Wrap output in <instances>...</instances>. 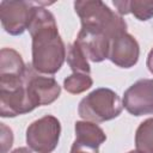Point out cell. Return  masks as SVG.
Returning a JSON list of instances; mask_svg holds the SVG:
<instances>
[{"label":"cell","instance_id":"obj_17","mask_svg":"<svg viewBox=\"0 0 153 153\" xmlns=\"http://www.w3.org/2000/svg\"><path fill=\"white\" fill-rule=\"evenodd\" d=\"M1 135H0V143H1V153H7L13 145V133L11 128H8L5 123H0Z\"/></svg>","mask_w":153,"mask_h":153},{"label":"cell","instance_id":"obj_15","mask_svg":"<svg viewBox=\"0 0 153 153\" xmlns=\"http://www.w3.org/2000/svg\"><path fill=\"white\" fill-rule=\"evenodd\" d=\"M66 60L73 73H84V74L91 73V66L88 63V60L75 42L68 45Z\"/></svg>","mask_w":153,"mask_h":153},{"label":"cell","instance_id":"obj_1","mask_svg":"<svg viewBox=\"0 0 153 153\" xmlns=\"http://www.w3.org/2000/svg\"><path fill=\"white\" fill-rule=\"evenodd\" d=\"M51 4L42 2L37 7L27 29L32 39L31 65L38 73L45 75L57 73L67 57L66 45L59 33L55 17L43 7Z\"/></svg>","mask_w":153,"mask_h":153},{"label":"cell","instance_id":"obj_16","mask_svg":"<svg viewBox=\"0 0 153 153\" xmlns=\"http://www.w3.org/2000/svg\"><path fill=\"white\" fill-rule=\"evenodd\" d=\"M93 85V80L90 74H84V73H72L69 76H67L63 80V87L68 93L72 94H79Z\"/></svg>","mask_w":153,"mask_h":153},{"label":"cell","instance_id":"obj_7","mask_svg":"<svg viewBox=\"0 0 153 153\" xmlns=\"http://www.w3.org/2000/svg\"><path fill=\"white\" fill-rule=\"evenodd\" d=\"M36 106L32 103L24 78L19 82L0 85V116L1 117H16L35 110Z\"/></svg>","mask_w":153,"mask_h":153},{"label":"cell","instance_id":"obj_21","mask_svg":"<svg viewBox=\"0 0 153 153\" xmlns=\"http://www.w3.org/2000/svg\"><path fill=\"white\" fill-rule=\"evenodd\" d=\"M128 153H139V152H137V151H129Z\"/></svg>","mask_w":153,"mask_h":153},{"label":"cell","instance_id":"obj_11","mask_svg":"<svg viewBox=\"0 0 153 153\" xmlns=\"http://www.w3.org/2000/svg\"><path fill=\"white\" fill-rule=\"evenodd\" d=\"M26 65L17 50L12 48H2L0 50V85L22 81Z\"/></svg>","mask_w":153,"mask_h":153},{"label":"cell","instance_id":"obj_3","mask_svg":"<svg viewBox=\"0 0 153 153\" xmlns=\"http://www.w3.org/2000/svg\"><path fill=\"white\" fill-rule=\"evenodd\" d=\"M123 104L111 88L98 87L84 97L78 105V115L84 121L102 123L121 115Z\"/></svg>","mask_w":153,"mask_h":153},{"label":"cell","instance_id":"obj_4","mask_svg":"<svg viewBox=\"0 0 153 153\" xmlns=\"http://www.w3.org/2000/svg\"><path fill=\"white\" fill-rule=\"evenodd\" d=\"M41 4L42 1L2 0L0 2V20L4 30L12 36L23 35L29 29Z\"/></svg>","mask_w":153,"mask_h":153},{"label":"cell","instance_id":"obj_19","mask_svg":"<svg viewBox=\"0 0 153 153\" xmlns=\"http://www.w3.org/2000/svg\"><path fill=\"white\" fill-rule=\"evenodd\" d=\"M146 65H147V68L148 71L153 74V48L149 50L148 53V56H147V61H146Z\"/></svg>","mask_w":153,"mask_h":153},{"label":"cell","instance_id":"obj_20","mask_svg":"<svg viewBox=\"0 0 153 153\" xmlns=\"http://www.w3.org/2000/svg\"><path fill=\"white\" fill-rule=\"evenodd\" d=\"M33 151L31 149V148H29V147H18V148H16V149H13L12 152H10V153H32Z\"/></svg>","mask_w":153,"mask_h":153},{"label":"cell","instance_id":"obj_5","mask_svg":"<svg viewBox=\"0 0 153 153\" xmlns=\"http://www.w3.org/2000/svg\"><path fill=\"white\" fill-rule=\"evenodd\" d=\"M61 123L53 115L33 121L26 129V143L36 153H51L59 145Z\"/></svg>","mask_w":153,"mask_h":153},{"label":"cell","instance_id":"obj_9","mask_svg":"<svg viewBox=\"0 0 153 153\" xmlns=\"http://www.w3.org/2000/svg\"><path fill=\"white\" fill-rule=\"evenodd\" d=\"M140 56V47L134 36L128 32L121 33L110 41L108 60L121 68L134 67Z\"/></svg>","mask_w":153,"mask_h":153},{"label":"cell","instance_id":"obj_12","mask_svg":"<svg viewBox=\"0 0 153 153\" xmlns=\"http://www.w3.org/2000/svg\"><path fill=\"white\" fill-rule=\"evenodd\" d=\"M74 130L75 141L90 148L98 149L106 140L104 130L98 124L90 121H76L74 124Z\"/></svg>","mask_w":153,"mask_h":153},{"label":"cell","instance_id":"obj_6","mask_svg":"<svg viewBox=\"0 0 153 153\" xmlns=\"http://www.w3.org/2000/svg\"><path fill=\"white\" fill-rule=\"evenodd\" d=\"M24 82L27 93L35 106L49 105L54 103L61 93V86L53 76L38 73L31 63L26 65Z\"/></svg>","mask_w":153,"mask_h":153},{"label":"cell","instance_id":"obj_14","mask_svg":"<svg viewBox=\"0 0 153 153\" xmlns=\"http://www.w3.org/2000/svg\"><path fill=\"white\" fill-rule=\"evenodd\" d=\"M135 151L153 153V117L141 122L135 131Z\"/></svg>","mask_w":153,"mask_h":153},{"label":"cell","instance_id":"obj_18","mask_svg":"<svg viewBox=\"0 0 153 153\" xmlns=\"http://www.w3.org/2000/svg\"><path fill=\"white\" fill-rule=\"evenodd\" d=\"M69 153H99V152H98V149L86 147V146L80 145L76 141H74L72 147H71V152Z\"/></svg>","mask_w":153,"mask_h":153},{"label":"cell","instance_id":"obj_10","mask_svg":"<svg viewBox=\"0 0 153 153\" xmlns=\"http://www.w3.org/2000/svg\"><path fill=\"white\" fill-rule=\"evenodd\" d=\"M110 41L111 39L104 35L93 33L80 29L74 42L80 47L87 60L92 62H102L108 59Z\"/></svg>","mask_w":153,"mask_h":153},{"label":"cell","instance_id":"obj_8","mask_svg":"<svg viewBox=\"0 0 153 153\" xmlns=\"http://www.w3.org/2000/svg\"><path fill=\"white\" fill-rule=\"evenodd\" d=\"M123 108L133 116L153 115V79H140L123 94Z\"/></svg>","mask_w":153,"mask_h":153},{"label":"cell","instance_id":"obj_13","mask_svg":"<svg viewBox=\"0 0 153 153\" xmlns=\"http://www.w3.org/2000/svg\"><path fill=\"white\" fill-rule=\"evenodd\" d=\"M120 16L131 13L137 20L146 22L153 17V1L146 0H114Z\"/></svg>","mask_w":153,"mask_h":153},{"label":"cell","instance_id":"obj_2","mask_svg":"<svg viewBox=\"0 0 153 153\" xmlns=\"http://www.w3.org/2000/svg\"><path fill=\"white\" fill-rule=\"evenodd\" d=\"M74 11L80 18L81 30L114 38L127 32V23L122 16L114 12L100 0H78Z\"/></svg>","mask_w":153,"mask_h":153}]
</instances>
